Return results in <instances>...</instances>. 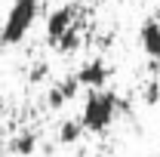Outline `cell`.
I'll list each match as a JSON object with an SVG mask.
<instances>
[{
  "mask_svg": "<svg viewBox=\"0 0 160 157\" xmlns=\"http://www.w3.org/2000/svg\"><path fill=\"white\" fill-rule=\"evenodd\" d=\"M120 96L117 93H111V89H89V96L83 102V111H80V123H83V129L86 133H105L114 117L120 114Z\"/></svg>",
  "mask_w": 160,
  "mask_h": 157,
  "instance_id": "6da1fadb",
  "label": "cell"
},
{
  "mask_svg": "<svg viewBox=\"0 0 160 157\" xmlns=\"http://www.w3.org/2000/svg\"><path fill=\"white\" fill-rule=\"evenodd\" d=\"M40 13V0H12L6 19H3V28H0V43L3 46H16L28 37L31 25L37 22Z\"/></svg>",
  "mask_w": 160,
  "mask_h": 157,
  "instance_id": "7a4b0ae2",
  "label": "cell"
},
{
  "mask_svg": "<svg viewBox=\"0 0 160 157\" xmlns=\"http://www.w3.org/2000/svg\"><path fill=\"white\" fill-rule=\"evenodd\" d=\"M77 13L80 9L74 6V3H65V6H59V9L49 13V19H46V43H49V46H56L59 37L77 22Z\"/></svg>",
  "mask_w": 160,
  "mask_h": 157,
  "instance_id": "3957f363",
  "label": "cell"
},
{
  "mask_svg": "<svg viewBox=\"0 0 160 157\" xmlns=\"http://www.w3.org/2000/svg\"><path fill=\"white\" fill-rule=\"evenodd\" d=\"M108 77H111V68H108L102 59L83 62V65H80V71H77L80 86H86V89H102V86L108 83Z\"/></svg>",
  "mask_w": 160,
  "mask_h": 157,
  "instance_id": "277c9868",
  "label": "cell"
},
{
  "mask_svg": "<svg viewBox=\"0 0 160 157\" xmlns=\"http://www.w3.org/2000/svg\"><path fill=\"white\" fill-rule=\"evenodd\" d=\"M139 46L148 59H160V16H148L139 28Z\"/></svg>",
  "mask_w": 160,
  "mask_h": 157,
  "instance_id": "5b68a950",
  "label": "cell"
},
{
  "mask_svg": "<svg viewBox=\"0 0 160 157\" xmlns=\"http://www.w3.org/2000/svg\"><path fill=\"white\" fill-rule=\"evenodd\" d=\"M9 151H12V154H19V157H31L34 151H37V136H34V133H28V129L19 133V136L9 142Z\"/></svg>",
  "mask_w": 160,
  "mask_h": 157,
  "instance_id": "8992f818",
  "label": "cell"
},
{
  "mask_svg": "<svg viewBox=\"0 0 160 157\" xmlns=\"http://www.w3.org/2000/svg\"><path fill=\"white\" fill-rule=\"evenodd\" d=\"M80 136H83V123L80 120H62V126H59V142L62 145H74Z\"/></svg>",
  "mask_w": 160,
  "mask_h": 157,
  "instance_id": "52a82bcc",
  "label": "cell"
},
{
  "mask_svg": "<svg viewBox=\"0 0 160 157\" xmlns=\"http://www.w3.org/2000/svg\"><path fill=\"white\" fill-rule=\"evenodd\" d=\"M77 46H80V28H77V22H74V25H71V28L59 37L56 49H59V53H74Z\"/></svg>",
  "mask_w": 160,
  "mask_h": 157,
  "instance_id": "ba28073f",
  "label": "cell"
},
{
  "mask_svg": "<svg viewBox=\"0 0 160 157\" xmlns=\"http://www.w3.org/2000/svg\"><path fill=\"white\" fill-rule=\"evenodd\" d=\"M56 86L62 89V96H65L68 102H71V99L77 96V89H80V80H77V74H68V77H65V80H59Z\"/></svg>",
  "mask_w": 160,
  "mask_h": 157,
  "instance_id": "9c48e42d",
  "label": "cell"
},
{
  "mask_svg": "<svg viewBox=\"0 0 160 157\" xmlns=\"http://www.w3.org/2000/svg\"><path fill=\"white\" fill-rule=\"evenodd\" d=\"M46 105H49L52 111H59V108H65V105H68V99L62 96L59 86H49V93H46Z\"/></svg>",
  "mask_w": 160,
  "mask_h": 157,
  "instance_id": "30bf717a",
  "label": "cell"
},
{
  "mask_svg": "<svg viewBox=\"0 0 160 157\" xmlns=\"http://www.w3.org/2000/svg\"><path fill=\"white\" fill-rule=\"evenodd\" d=\"M142 102H145V105H157V102H160V83H157V80H151V83L145 86Z\"/></svg>",
  "mask_w": 160,
  "mask_h": 157,
  "instance_id": "8fae6325",
  "label": "cell"
},
{
  "mask_svg": "<svg viewBox=\"0 0 160 157\" xmlns=\"http://www.w3.org/2000/svg\"><path fill=\"white\" fill-rule=\"evenodd\" d=\"M46 71H49V68H46V65H43V62H40V65H34V71H31V74H28V80H31V83H40V80L46 77Z\"/></svg>",
  "mask_w": 160,
  "mask_h": 157,
  "instance_id": "7c38bea8",
  "label": "cell"
},
{
  "mask_svg": "<svg viewBox=\"0 0 160 157\" xmlns=\"http://www.w3.org/2000/svg\"><path fill=\"white\" fill-rule=\"evenodd\" d=\"M92 157H102V154H92Z\"/></svg>",
  "mask_w": 160,
  "mask_h": 157,
  "instance_id": "4fadbf2b",
  "label": "cell"
}]
</instances>
